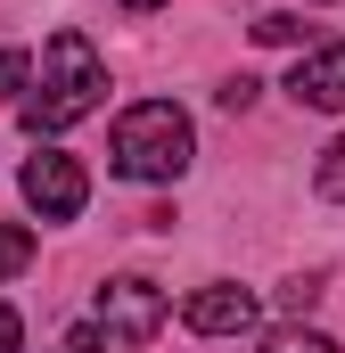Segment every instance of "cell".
Segmentation results:
<instances>
[{
    "label": "cell",
    "instance_id": "6da1fadb",
    "mask_svg": "<svg viewBox=\"0 0 345 353\" xmlns=\"http://www.w3.org/2000/svg\"><path fill=\"white\" fill-rule=\"evenodd\" d=\"M99 99H107V58L90 50V33H50V50H41V74L25 90V132L33 140H58V132H75L83 115H99Z\"/></svg>",
    "mask_w": 345,
    "mask_h": 353
},
{
    "label": "cell",
    "instance_id": "7a4b0ae2",
    "mask_svg": "<svg viewBox=\"0 0 345 353\" xmlns=\"http://www.w3.org/2000/svg\"><path fill=\"white\" fill-rule=\"evenodd\" d=\"M189 157H197V132H189V115L172 107V99H140V107H124L115 115V140H107V165L124 181H181L189 173Z\"/></svg>",
    "mask_w": 345,
    "mask_h": 353
},
{
    "label": "cell",
    "instance_id": "3957f363",
    "mask_svg": "<svg viewBox=\"0 0 345 353\" xmlns=\"http://www.w3.org/2000/svg\"><path fill=\"white\" fill-rule=\"evenodd\" d=\"M165 312H172V296L157 288V279H140V271L107 279V288H99V304H90V321H99L115 345H148V337L165 329Z\"/></svg>",
    "mask_w": 345,
    "mask_h": 353
},
{
    "label": "cell",
    "instance_id": "277c9868",
    "mask_svg": "<svg viewBox=\"0 0 345 353\" xmlns=\"http://www.w3.org/2000/svg\"><path fill=\"white\" fill-rule=\"evenodd\" d=\"M17 181H25V205H33L41 222H75V214L90 205V173L66 157V148H41V157H25V173H17Z\"/></svg>",
    "mask_w": 345,
    "mask_h": 353
},
{
    "label": "cell",
    "instance_id": "5b68a950",
    "mask_svg": "<svg viewBox=\"0 0 345 353\" xmlns=\"http://www.w3.org/2000/svg\"><path fill=\"white\" fill-rule=\"evenodd\" d=\"M181 321L197 329V337H247L263 321V304H255V288H230V279H214V288H197L189 304H181Z\"/></svg>",
    "mask_w": 345,
    "mask_h": 353
},
{
    "label": "cell",
    "instance_id": "8992f818",
    "mask_svg": "<svg viewBox=\"0 0 345 353\" xmlns=\"http://www.w3.org/2000/svg\"><path fill=\"white\" fill-rule=\"evenodd\" d=\"M288 99H296V107H313V115H345V41L304 50V58H296V74H288Z\"/></svg>",
    "mask_w": 345,
    "mask_h": 353
},
{
    "label": "cell",
    "instance_id": "52a82bcc",
    "mask_svg": "<svg viewBox=\"0 0 345 353\" xmlns=\"http://www.w3.org/2000/svg\"><path fill=\"white\" fill-rule=\"evenodd\" d=\"M263 353H337L321 329H304V321H279L271 337H263Z\"/></svg>",
    "mask_w": 345,
    "mask_h": 353
},
{
    "label": "cell",
    "instance_id": "ba28073f",
    "mask_svg": "<svg viewBox=\"0 0 345 353\" xmlns=\"http://www.w3.org/2000/svg\"><path fill=\"white\" fill-rule=\"evenodd\" d=\"M25 263H33V230L25 222H0V279H17Z\"/></svg>",
    "mask_w": 345,
    "mask_h": 353
},
{
    "label": "cell",
    "instance_id": "9c48e42d",
    "mask_svg": "<svg viewBox=\"0 0 345 353\" xmlns=\"http://www.w3.org/2000/svg\"><path fill=\"white\" fill-rule=\"evenodd\" d=\"M313 189H321L329 205H345V140L329 148V157H321V165H313Z\"/></svg>",
    "mask_w": 345,
    "mask_h": 353
},
{
    "label": "cell",
    "instance_id": "30bf717a",
    "mask_svg": "<svg viewBox=\"0 0 345 353\" xmlns=\"http://www.w3.org/2000/svg\"><path fill=\"white\" fill-rule=\"evenodd\" d=\"M33 90V58L25 50H0V99H25Z\"/></svg>",
    "mask_w": 345,
    "mask_h": 353
},
{
    "label": "cell",
    "instance_id": "8fae6325",
    "mask_svg": "<svg viewBox=\"0 0 345 353\" xmlns=\"http://www.w3.org/2000/svg\"><path fill=\"white\" fill-rule=\"evenodd\" d=\"M255 41H271V50L304 41V17H255Z\"/></svg>",
    "mask_w": 345,
    "mask_h": 353
},
{
    "label": "cell",
    "instance_id": "7c38bea8",
    "mask_svg": "<svg viewBox=\"0 0 345 353\" xmlns=\"http://www.w3.org/2000/svg\"><path fill=\"white\" fill-rule=\"evenodd\" d=\"M17 345H25V329H17V312L0 304V353H17Z\"/></svg>",
    "mask_w": 345,
    "mask_h": 353
},
{
    "label": "cell",
    "instance_id": "4fadbf2b",
    "mask_svg": "<svg viewBox=\"0 0 345 353\" xmlns=\"http://www.w3.org/2000/svg\"><path fill=\"white\" fill-rule=\"evenodd\" d=\"M66 353H99V321H90V329H75V337H66Z\"/></svg>",
    "mask_w": 345,
    "mask_h": 353
},
{
    "label": "cell",
    "instance_id": "5bb4252c",
    "mask_svg": "<svg viewBox=\"0 0 345 353\" xmlns=\"http://www.w3.org/2000/svg\"><path fill=\"white\" fill-rule=\"evenodd\" d=\"M124 8H165V0H124Z\"/></svg>",
    "mask_w": 345,
    "mask_h": 353
}]
</instances>
